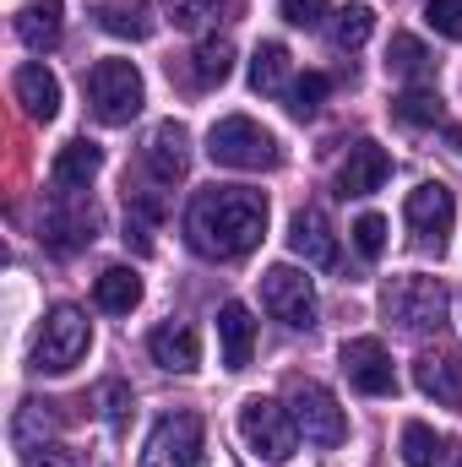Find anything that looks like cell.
<instances>
[{
	"label": "cell",
	"mask_w": 462,
	"mask_h": 467,
	"mask_svg": "<svg viewBox=\"0 0 462 467\" xmlns=\"http://www.w3.org/2000/svg\"><path fill=\"white\" fill-rule=\"evenodd\" d=\"M267 234V196L245 185H213L191 202L185 213V239L207 261H239L261 244Z\"/></svg>",
	"instance_id": "6da1fadb"
},
{
	"label": "cell",
	"mask_w": 462,
	"mask_h": 467,
	"mask_svg": "<svg viewBox=\"0 0 462 467\" xmlns=\"http://www.w3.org/2000/svg\"><path fill=\"white\" fill-rule=\"evenodd\" d=\"M207 158H213L218 169H245V174H256V169H278V163H283V147H278V136H272L267 125H256L250 115H229L207 130Z\"/></svg>",
	"instance_id": "7a4b0ae2"
},
{
	"label": "cell",
	"mask_w": 462,
	"mask_h": 467,
	"mask_svg": "<svg viewBox=\"0 0 462 467\" xmlns=\"http://www.w3.org/2000/svg\"><path fill=\"white\" fill-rule=\"evenodd\" d=\"M239 435H245L250 457L267 467H283L299 446V424H294L289 402H272V397H250L239 408Z\"/></svg>",
	"instance_id": "3957f363"
},
{
	"label": "cell",
	"mask_w": 462,
	"mask_h": 467,
	"mask_svg": "<svg viewBox=\"0 0 462 467\" xmlns=\"http://www.w3.org/2000/svg\"><path fill=\"white\" fill-rule=\"evenodd\" d=\"M88 348H93V321L77 305H55L44 316L38 343H33V369L38 375H66V369H77L88 358Z\"/></svg>",
	"instance_id": "277c9868"
},
{
	"label": "cell",
	"mask_w": 462,
	"mask_h": 467,
	"mask_svg": "<svg viewBox=\"0 0 462 467\" xmlns=\"http://www.w3.org/2000/svg\"><path fill=\"white\" fill-rule=\"evenodd\" d=\"M381 310L403 332H441L446 327V283L441 277H425V272L392 277L386 294H381Z\"/></svg>",
	"instance_id": "5b68a950"
},
{
	"label": "cell",
	"mask_w": 462,
	"mask_h": 467,
	"mask_svg": "<svg viewBox=\"0 0 462 467\" xmlns=\"http://www.w3.org/2000/svg\"><path fill=\"white\" fill-rule=\"evenodd\" d=\"M142 99H147L142 93V71L131 60H99L88 71V104H93V115L104 125H131L142 115Z\"/></svg>",
	"instance_id": "8992f818"
},
{
	"label": "cell",
	"mask_w": 462,
	"mask_h": 467,
	"mask_svg": "<svg viewBox=\"0 0 462 467\" xmlns=\"http://www.w3.org/2000/svg\"><path fill=\"white\" fill-rule=\"evenodd\" d=\"M289 413H294V424H299V435L310 446H343L348 419H343V408H338V397L321 380H294L289 386Z\"/></svg>",
	"instance_id": "52a82bcc"
},
{
	"label": "cell",
	"mask_w": 462,
	"mask_h": 467,
	"mask_svg": "<svg viewBox=\"0 0 462 467\" xmlns=\"http://www.w3.org/2000/svg\"><path fill=\"white\" fill-rule=\"evenodd\" d=\"M202 441L207 424L202 413H163L142 446V467H196L202 462Z\"/></svg>",
	"instance_id": "ba28073f"
},
{
	"label": "cell",
	"mask_w": 462,
	"mask_h": 467,
	"mask_svg": "<svg viewBox=\"0 0 462 467\" xmlns=\"http://www.w3.org/2000/svg\"><path fill=\"white\" fill-rule=\"evenodd\" d=\"M261 305L272 310V321H283V327H294V332H310L316 327V288H310V277L299 272V266H267V277H261Z\"/></svg>",
	"instance_id": "9c48e42d"
},
{
	"label": "cell",
	"mask_w": 462,
	"mask_h": 467,
	"mask_svg": "<svg viewBox=\"0 0 462 467\" xmlns=\"http://www.w3.org/2000/svg\"><path fill=\"white\" fill-rule=\"evenodd\" d=\"M403 218H408V229L419 244H446V234L457 223V196L441 185V180H425V185H414L408 191V202H403Z\"/></svg>",
	"instance_id": "30bf717a"
},
{
	"label": "cell",
	"mask_w": 462,
	"mask_h": 467,
	"mask_svg": "<svg viewBox=\"0 0 462 467\" xmlns=\"http://www.w3.org/2000/svg\"><path fill=\"white\" fill-rule=\"evenodd\" d=\"M99 213L82 202V191H55V207L44 213V244L55 255H77L82 244H93Z\"/></svg>",
	"instance_id": "8fae6325"
},
{
	"label": "cell",
	"mask_w": 462,
	"mask_h": 467,
	"mask_svg": "<svg viewBox=\"0 0 462 467\" xmlns=\"http://www.w3.org/2000/svg\"><path fill=\"white\" fill-rule=\"evenodd\" d=\"M343 375L364 391V397H392V391H397V369H392V358H386V348H381L375 337H348L343 343Z\"/></svg>",
	"instance_id": "7c38bea8"
},
{
	"label": "cell",
	"mask_w": 462,
	"mask_h": 467,
	"mask_svg": "<svg viewBox=\"0 0 462 467\" xmlns=\"http://www.w3.org/2000/svg\"><path fill=\"white\" fill-rule=\"evenodd\" d=\"M142 163H147V174L158 185H180L185 169H191V136H185V125H174V119L152 125V136L142 147Z\"/></svg>",
	"instance_id": "4fadbf2b"
},
{
	"label": "cell",
	"mask_w": 462,
	"mask_h": 467,
	"mask_svg": "<svg viewBox=\"0 0 462 467\" xmlns=\"http://www.w3.org/2000/svg\"><path fill=\"white\" fill-rule=\"evenodd\" d=\"M289 244H294V255H305L310 266H338V234H332V218H327L321 207H299V213H294Z\"/></svg>",
	"instance_id": "5bb4252c"
},
{
	"label": "cell",
	"mask_w": 462,
	"mask_h": 467,
	"mask_svg": "<svg viewBox=\"0 0 462 467\" xmlns=\"http://www.w3.org/2000/svg\"><path fill=\"white\" fill-rule=\"evenodd\" d=\"M414 380H419V391H425V397H436V402H441V408H457L462 413V358L457 353H419V358H414Z\"/></svg>",
	"instance_id": "9a60e30c"
},
{
	"label": "cell",
	"mask_w": 462,
	"mask_h": 467,
	"mask_svg": "<svg viewBox=\"0 0 462 467\" xmlns=\"http://www.w3.org/2000/svg\"><path fill=\"white\" fill-rule=\"evenodd\" d=\"M386 174H392L386 147H375V141H353L348 158H343V169H338V191H343V196H370V191L386 185Z\"/></svg>",
	"instance_id": "2e32d148"
},
{
	"label": "cell",
	"mask_w": 462,
	"mask_h": 467,
	"mask_svg": "<svg viewBox=\"0 0 462 467\" xmlns=\"http://www.w3.org/2000/svg\"><path fill=\"white\" fill-rule=\"evenodd\" d=\"M11 93H16V104H22V115H27V119H55V115H60V82H55V71H49V66H38V60L16 66Z\"/></svg>",
	"instance_id": "e0dca14e"
},
{
	"label": "cell",
	"mask_w": 462,
	"mask_h": 467,
	"mask_svg": "<svg viewBox=\"0 0 462 467\" xmlns=\"http://www.w3.org/2000/svg\"><path fill=\"white\" fill-rule=\"evenodd\" d=\"M55 430H60V419H55V402H38V397H27V402L16 408V419H11V446H16L22 457H33V451L55 446Z\"/></svg>",
	"instance_id": "ac0fdd59"
},
{
	"label": "cell",
	"mask_w": 462,
	"mask_h": 467,
	"mask_svg": "<svg viewBox=\"0 0 462 467\" xmlns=\"http://www.w3.org/2000/svg\"><path fill=\"white\" fill-rule=\"evenodd\" d=\"M60 0H27L22 11H16V38L33 49V55H49L55 44H60V33H66V22H60Z\"/></svg>",
	"instance_id": "d6986e66"
},
{
	"label": "cell",
	"mask_w": 462,
	"mask_h": 467,
	"mask_svg": "<svg viewBox=\"0 0 462 467\" xmlns=\"http://www.w3.org/2000/svg\"><path fill=\"white\" fill-rule=\"evenodd\" d=\"M147 353H152V364L169 369V375H191V369L202 364V343H196L191 327H158V332L147 337Z\"/></svg>",
	"instance_id": "ffe728a7"
},
{
	"label": "cell",
	"mask_w": 462,
	"mask_h": 467,
	"mask_svg": "<svg viewBox=\"0 0 462 467\" xmlns=\"http://www.w3.org/2000/svg\"><path fill=\"white\" fill-rule=\"evenodd\" d=\"M99 169H104V152H99L93 141H66V147L55 152L49 185H55V191H88Z\"/></svg>",
	"instance_id": "44dd1931"
},
{
	"label": "cell",
	"mask_w": 462,
	"mask_h": 467,
	"mask_svg": "<svg viewBox=\"0 0 462 467\" xmlns=\"http://www.w3.org/2000/svg\"><path fill=\"white\" fill-rule=\"evenodd\" d=\"M218 343H224V369H245L250 364V348H256V321H250V310L229 299L224 310H218Z\"/></svg>",
	"instance_id": "7402d4cb"
},
{
	"label": "cell",
	"mask_w": 462,
	"mask_h": 467,
	"mask_svg": "<svg viewBox=\"0 0 462 467\" xmlns=\"http://www.w3.org/2000/svg\"><path fill=\"white\" fill-rule=\"evenodd\" d=\"M93 299H99V310H110V316H131V310L142 305V277H136L131 266H110V272H99Z\"/></svg>",
	"instance_id": "603a6c76"
},
{
	"label": "cell",
	"mask_w": 462,
	"mask_h": 467,
	"mask_svg": "<svg viewBox=\"0 0 462 467\" xmlns=\"http://www.w3.org/2000/svg\"><path fill=\"white\" fill-rule=\"evenodd\" d=\"M250 88H256L261 99H272V93L289 88V49H283L278 38H267V44L250 55Z\"/></svg>",
	"instance_id": "cb8c5ba5"
},
{
	"label": "cell",
	"mask_w": 462,
	"mask_h": 467,
	"mask_svg": "<svg viewBox=\"0 0 462 467\" xmlns=\"http://www.w3.org/2000/svg\"><path fill=\"white\" fill-rule=\"evenodd\" d=\"M93 11H99V27L115 38H147L152 33V16L142 11V0H93Z\"/></svg>",
	"instance_id": "d4e9b609"
},
{
	"label": "cell",
	"mask_w": 462,
	"mask_h": 467,
	"mask_svg": "<svg viewBox=\"0 0 462 467\" xmlns=\"http://www.w3.org/2000/svg\"><path fill=\"white\" fill-rule=\"evenodd\" d=\"M386 71L403 77V82H425L436 71V60L425 55V44L414 33H392V49H386Z\"/></svg>",
	"instance_id": "484cf974"
},
{
	"label": "cell",
	"mask_w": 462,
	"mask_h": 467,
	"mask_svg": "<svg viewBox=\"0 0 462 467\" xmlns=\"http://www.w3.org/2000/svg\"><path fill=\"white\" fill-rule=\"evenodd\" d=\"M191 71H196V88H218V82H229L234 44L229 38H202L196 55H191Z\"/></svg>",
	"instance_id": "4316f807"
},
{
	"label": "cell",
	"mask_w": 462,
	"mask_h": 467,
	"mask_svg": "<svg viewBox=\"0 0 462 467\" xmlns=\"http://www.w3.org/2000/svg\"><path fill=\"white\" fill-rule=\"evenodd\" d=\"M392 115L403 119V125H446V104L430 88H408L403 99H392Z\"/></svg>",
	"instance_id": "83f0119b"
},
{
	"label": "cell",
	"mask_w": 462,
	"mask_h": 467,
	"mask_svg": "<svg viewBox=\"0 0 462 467\" xmlns=\"http://www.w3.org/2000/svg\"><path fill=\"white\" fill-rule=\"evenodd\" d=\"M403 462L408 467H441L446 462V441L430 424H403Z\"/></svg>",
	"instance_id": "f1b7e54d"
},
{
	"label": "cell",
	"mask_w": 462,
	"mask_h": 467,
	"mask_svg": "<svg viewBox=\"0 0 462 467\" xmlns=\"http://www.w3.org/2000/svg\"><path fill=\"white\" fill-rule=\"evenodd\" d=\"M370 33H375V11H370L364 0H353V5H343V11L332 16V44H338V49H359Z\"/></svg>",
	"instance_id": "f546056e"
},
{
	"label": "cell",
	"mask_w": 462,
	"mask_h": 467,
	"mask_svg": "<svg viewBox=\"0 0 462 467\" xmlns=\"http://www.w3.org/2000/svg\"><path fill=\"white\" fill-rule=\"evenodd\" d=\"M327 93H332V82H327L321 71H305V77L289 88V115H294V119H310L321 104H327Z\"/></svg>",
	"instance_id": "4dcf8cb0"
},
{
	"label": "cell",
	"mask_w": 462,
	"mask_h": 467,
	"mask_svg": "<svg viewBox=\"0 0 462 467\" xmlns=\"http://www.w3.org/2000/svg\"><path fill=\"white\" fill-rule=\"evenodd\" d=\"M163 5H169V22L185 27V33H196V27L224 16V0H163Z\"/></svg>",
	"instance_id": "1f68e13d"
},
{
	"label": "cell",
	"mask_w": 462,
	"mask_h": 467,
	"mask_svg": "<svg viewBox=\"0 0 462 467\" xmlns=\"http://www.w3.org/2000/svg\"><path fill=\"white\" fill-rule=\"evenodd\" d=\"M425 22H430L441 38L462 44V0H425Z\"/></svg>",
	"instance_id": "d6a6232c"
},
{
	"label": "cell",
	"mask_w": 462,
	"mask_h": 467,
	"mask_svg": "<svg viewBox=\"0 0 462 467\" xmlns=\"http://www.w3.org/2000/svg\"><path fill=\"white\" fill-rule=\"evenodd\" d=\"M353 244H359L364 261H375V255L386 250V218H381V213H364V218L353 223Z\"/></svg>",
	"instance_id": "836d02e7"
},
{
	"label": "cell",
	"mask_w": 462,
	"mask_h": 467,
	"mask_svg": "<svg viewBox=\"0 0 462 467\" xmlns=\"http://www.w3.org/2000/svg\"><path fill=\"white\" fill-rule=\"evenodd\" d=\"M278 11H283V22H294V27H316L321 11H327V0H283Z\"/></svg>",
	"instance_id": "e575fe53"
},
{
	"label": "cell",
	"mask_w": 462,
	"mask_h": 467,
	"mask_svg": "<svg viewBox=\"0 0 462 467\" xmlns=\"http://www.w3.org/2000/svg\"><path fill=\"white\" fill-rule=\"evenodd\" d=\"M99 408H104V419H110V424H120V419H125V408H131V391H125L120 380H104V386H99Z\"/></svg>",
	"instance_id": "d590c367"
},
{
	"label": "cell",
	"mask_w": 462,
	"mask_h": 467,
	"mask_svg": "<svg viewBox=\"0 0 462 467\" xmlns=\"http://www.w3.org/2000/svg\"><path fill=\"white\" fill-rule=\"evenodd\" d=\"M125 244H131L136 255H152V223L136 218V213H125Z\"/></svg>",
	"instance_id": "8d00e7d4"
},
{
	"label": "cell",
	"mask_w": 462,
	"mask_h": 467,
	"mask_svg": "<svg viewBox=\"0 0 462 467\" xmlns=\"http://www.w3.org/2000/svg\"><path fill=\"white\" fill-rule=\"evenodd\" d=\"M22 462H27V467H71L60 446H44V451H33V457H22Z\"/></svg>",
	"instance_id": "74e56055"
}]
</instances>
